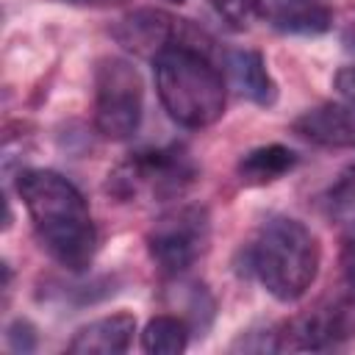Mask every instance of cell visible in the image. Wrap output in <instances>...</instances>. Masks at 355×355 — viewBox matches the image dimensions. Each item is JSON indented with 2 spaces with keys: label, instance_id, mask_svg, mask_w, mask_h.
Segmentation results:
<instances>
[{
  "label": "cell",
  "instance_id": "1",
  "mask_svg": "<svg viewBox=\"0 0 355 355\" xmlns=\"http://www.w3.org/2000/svg\"><path fill=\"white\" fill-rule=\"evenodd\" d=\"M17 194L33 222L42 250L64 269L83 272L97 252V227L83 194L53 169H25Z\"/></svg>",
  "mask_w": 355,
  "mask_h": 355
},
{
  "label": "cell",
  "instance_id": "8",
  "mask_svg": "<svg viewBox=\"0 0 355 355\" xmlns=\"http://www.w3.org/2000/svg\"><path fill=\"white\" fill-rule=\"evenodd\" d=\"M294 133L319 147H355V103H324L294 119Z\"/></svg>",
  "mask_w": 355,
  "mask_h": 355
},
{
  "label": "cell",
  "instance_id": "14",
  "mask_svg": "<svg viewBox=\"0 0 355 355\" xmlns=\"http://www.w3.org/2000/svg\"><path fill=\"white\" fill-rule=\"evenodd\" d=\"M208 3L230 28H239V31L250 28L263 11V0H208Z\"/></svg>",
  "mask_w": 355,
  "mask_h": 355
},
{
  "label": "cell",
  "instance_id": "11",
  "mask_svg": "<svg viewBox=\"0 0 355 355\" xmlns=\"http://www.w3.org/2000/svg\"><path fill=\"white\" fill-rule=\"evenodd\" d=\"M297 164V155L283 147V144H263V147H255L250 150L236 172H239V180L244 186H266V183H275L280 180L286 172H291Z\"/></svg>",
  "mask_w": 355,
  "mask_h": 355
},
{
  "label": "cell",
  "instance_id": "16",
  "mask_svg": "<svg viewBox=\"0 0 355 355\" xmlns=\"http://www.w3.org/2000/svg\"><path fill=\"white\" fill-rule=\"evenodd\" d=\"M333 83H336V89H338V94H341L344 100L355 103V64L338 69L336 78H333Z\"/></svg>",
  "mask_w": 355,
  "mask_h": 355
},
{
  "label": "cell",
  "instance_id": "13",
  "mask_svg": "<svg viewBox=\"0 0 355 355\" xmlns=\"http://www.w3.org/2000/svg\"><path fill=\"white\" fill-rule=\"evenodd\" d=\"M189 324L180 316H155L141 330V349L150 355H178L189 344Z\"/></svg>",
  "mask_w": 355,
  "mask_h": 355
},
{
  "label": "cell",
  "instance_id": "6",
  "mask_svg": "<svg viewBox=\"0 0 355 355\" xmlns=\"http://www.w3.org/2000/svg\"><path fill=\"white\" fill-rule=\"evenodd\" d=\"M211 219L202 205H178L155 219L147 250L164 275H183L208 250Z\"/></svg>",
  "mask_w": 355,
  "mask_h": 355
},
{
  "label": "cell",
  "instance_id": "19",
  "mask_svg": "<svg viewBox=\"0 0 355 355\" xmlns=\"http://www.w3.org/2000/svg\"><path fill=\"white\" fill-rule=\"evenodd\" d=\"M308 3H313V0H308Z\"/></svg>",
  "mask_w": 355,
  "mask_h": 355
},
{
  "label": "cell",
  "instance_id": "4",
  "mask_svg": "<svg viewBox=\"0 0 355 355\" xmlns=\"http://www.w3.org/2000/svg\"><path fill=\"white\" fill-rule=\"evenodd\" d=\"M144 89L136 67L125 58H103L94 72V128L103 139L122 141L139 130Z\"/></svg>",
  "mask_w": 355,
  "mask_h": 355
},
{
  "label": "cell",
  "instance_id": "18",
  "mask_svg": "<svg viewBox=\"0 0 355 355\" xmlns=\"http://www.w3.org/2000/svg\"><path fill=\"white\" fill-rule=\"evenodd\" d=\"M172 3H183V0H172Z\"/></svg>",
  "mask_w": 355,
  "mask_h": 355
},
{
  "label": "cell",
  "instance_id": "10",
  "mask_svg": "<svg viewBox=\"0 0 355 355\" xmlns=\"http://www.w3.org/2000/svg\"><path fill=\"white\" fill-rule=\"evenodd\" d=\"M225 69L239 94L258 105H272L277 100V86L266 72L263 55L258 50H230L225 55Z\"/></svg>",
  "mask_w": 355,
  "mask_h": 355
},
{
  "label": "cell",
  "instance_id": "7",
  "mask_svg": "<svg viewBox=\"0 0 355 355\" xmlns=\"http://www.w3.org/2000/svg\"><path fill=\"white\" fill-rule=\"evenodd\" d=\"M114 39L125 50H130L136 55H147V58H155L166 47L183 42L180 19H175L172 14H166L161 8H136V11L125 14L114 28Z\"/></svg>",
  "mask_w": 355,
  "mask_h": 355
},
{
  "label": "cell",
  "instance_id": "5",
  "mask_svg": "<svg viewBox=\"0 0 355 355\" xmlns=\"http://www.w3.org/2000/svg\"><path fill=\"white\" fill-rule=\"evenodd\" d=\"M197 178V166L183 147H161L136 153L111 175V189L119 197L147 191L155 200L180 197Z\"/></svg>",
  "mask_w": 355,
  "mask_h": 355
},
{
  "label": "cell",
  "instance_id": "12",
  "mask_svg": "<svg viewBox=\"0 0 355 355\" xmlns=\"http://www.w3.org/2000/svg\"><path fill=\"white\" fill-rule=\"evenodd\" d=\"M269 22L286 33H324L333 22L330 11L308 0H288L269 8Z\"/></svg>",
  "mask_w": 355,
  "mask_h": 355
},
{
  "label": "cell",
  "instance_id": "17",
  "mask_svg": "<svg viewBox=\"0 0 355 355\" xmlns=\"http://www.w3.org/2000/svg\"><path fill=\"white\" fill-rule=\"evenodd\" d=\"M78 3H105V0H78Z\"/></svg>",
  "mask_w": 355,
  "mask_h": 355
},
{
  "label": "cell",
  "instance_id": "3",
  "mask_svg": "<svg viewBox=\"0 0 355 355\" xmlns=\"http://www.w3.org/2000/svg\"><path fill=\"white\" fill-rule=\"evenodd\" d=\"M153 69L161 105L178 125L208 128L225 114V78L197 47L178 42L153 58Z\"/></svg>",
  "mask_w": 355,
  "mask_h": 355
},
{
  "label": "cell",
  "instance_id": "15",
  "mask_svg": "<svg viewBox=\"0 0 355 355\" xmlns=\"http://www.w3.org/2000/svg\"><path fill=\"white\" fill-rule=\"evenodd\" d=\"M8 347L17 349V352H31L36 347V333L25 319H17L8 327Z\"/></svg>",
  "mask_w": 355,
  "mask_h": 355
},
{
  "label": "cell",
  "instance_id": "9",
  "mask_svg": "<svg viewBox=\"0 0 355 355\" xmlns=\"http://www.w3.org/2000/svg\"><path fill=\"white\" fill-rule=\"evenodd\" d=\"M136 333L133 313H111L83 324L69 341V352L75 355H119L130 347Z\"/></svg>",
  "mask_w": 355,
  "mask_h": 355
},
{
  "label": "cell",
  "instance_id": "2",
  "mask_svg": "<svg viewBox=\"0 0 355 355\" xmlns=\"http://www.w3.org/2000/svg\"><path fill=\"white\" fill-rule=\"evenodd\" d=\"M247 269L280 302L300 300L319 275L316 236L291 216H269L244 250Z\"/></svg>",
  "mask_w": 355,
  "mask_h": 355
}]
</instances>
